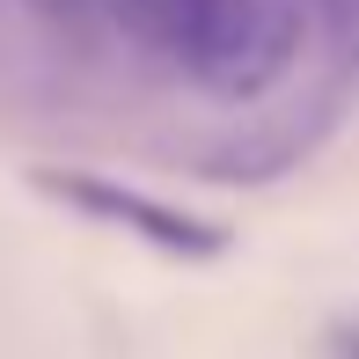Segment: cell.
Returning <instances> with one entry per match:
<instances>
[{
	"instance_id": "1",
	"label": "cell",
	"mask_w": 359,
	"mask_h": 359,
	"mask_svg": "<svg viewBox=\"0 0 359 359\" xmlns=\"http://www.w3.org/2000/svg\"><path fill=\"white\" fill-rule=\"evenodd\" d=\"M301 52V0H205L198 29L184 44V67L198 88L227 95H264Z\"/></svg>"
},
{
	"instance_id": "2",
	"label": "cell",
	"mask_w": 359,
	"mask_h": 359,
	"mask_svg": "<svg viewBox=\"0 0 359 359\" xmlns=\"http://www.w3.org/2000/svg\"><path fill=\"white\" fill-rule=\"evenodd\" d=\"M29 184H37L44 198H59L67 213H81V220H103V227L140 235L147 250L176 257V264H213V257H227V242H235L220 220H198V213H184V205L147 198V191L118 184V176H95V169H29Z\"/></svg>"
},
{
	"instance_id": "3",
	"label": "cell",
	"mask_w": 359,
	"mask_h": 359,
	"mask_svg": "<svg viewBox=\"0 0 359 359\" xmlns=\"http://www.w3.org/2000/svg\"><path fill=\"white\" fill-rule=\"evenodd\" d=\"M103 8L118 15L140 44L184 59V44H191V29H198V8H205V0H103Z\"/></svg>"
},
{
	"instance_id": "4",
	"label": "cell",
	"mask_w": 359,
	"mask_h": 359,
	"mask_svg": "<svg viewBox=\"0 0 359 359\" xmlns=\"http://www.w3.org/2000/svg\"><path fill=\"white\" fill-rule=\"evenodd\" d=\"M29 8H44V15H74L81 0H29Z\"/></svg>"
},
{
	"instance_id": "5",
	"label": "cell",
	"mask_w": 359,
	"mask_h": 359,
	"mask_svg": "<svg viewBox=\"0 0 359 359\" xmlns=\"http://www.w3.org/2000/svg\"><path fill=\"white\" fill-rule=\"evenodd\" d=\"M337 359H359V330H345V337H337Z\"/></svg>"
}]
</instances>
